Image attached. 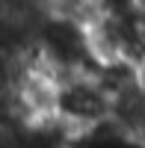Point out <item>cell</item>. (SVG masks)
I'll list each match as a JSON object with an SVG mask.
<instances>
[{"mask_svg":"<svg viewBox=\"0 0 145 148\" xmlns=\"http://www.w3.org/2000/svg\"><path fill=\"white\" fill-rule=\"evenodd\" d=\"M110 116H113V98L95 80L92 71L65 74V77L56 80L51 119L59 121L71 136L110 121Z\"/></svg>","mask_w":145,"mask_h":148,"instance_id":"6da1fadb","label":"cell"}]
</instances>
